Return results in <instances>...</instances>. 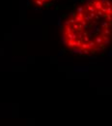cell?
<instances>
[{"label": "cell", "instance_id": "obj_1", "mask_svg": "<svg viewBox=\"0 0 112 126\" xmlns=\"http://www.w3.org/2000/svg\"><path fill=\"white\" fill-rule=\"evenodd\" d=\"M61 36L69 50L91 55L104 50L112 39L111 0H87L62 24Z\"/></svg>", "mask_w": 112, "mask_h": 126}, {"label": "cell", "instance_id": "obj_2", "mask_svg": "<svg viewBox=\"0 0 112 126\" xmlns=\"http://www.w3.org/2000/svg\"><path fill=\"white\" fill-rule=\"evenodd\" d=\"M34 6L38 7V8H43L50 5L51 3H53L55 0H30Z\"/></svg>", "mask_w": 112, "mask_h": 126}]
</instances>
